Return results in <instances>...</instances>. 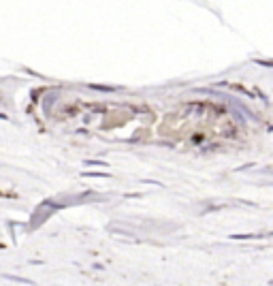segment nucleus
<instances>
[{
  "instance_id": "2",
  "label": "nucleus",
  "mask_w": 273,
  "mask_h": 286,
  "mask_svg": "<svg viewBox=\"0 0 273 286\" xmlns=\"http://www.w3.org/2000/svg\"><path fill=\"white\" fill-rule=\"evenodd\" d=\"M85 164H88V167H107V162H103V160H85Z\"/></svg>"
},
{
  "instance_id": "1",
  "label": "nucleus",
  "mask_w": 273,
  "mask_h": 286,
  "mask_svg": "<svg viewBox=\"0 0 273 286\" xmlns=\"http://www.w3.org/2000/svg\"><path fill=\"white\" fill-rule=\"evenodd\" d=\"M58 210V205H56V201H45L43 205H39L37 207V212H34V216H32V226H39V224H43L45 220L52 216V214Z\"/></svg>"
}]
</instances>
